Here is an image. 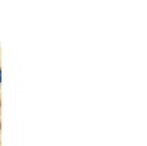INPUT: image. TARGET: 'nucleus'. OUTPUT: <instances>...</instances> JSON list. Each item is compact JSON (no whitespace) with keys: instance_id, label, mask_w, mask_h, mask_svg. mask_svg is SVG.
<instances>
[{"instance_id":"nucleus-1","label":"nucleus","mask_w":147,"mask_h":146,"mask_svg":"<svg viewBox=\"0 0 147 146\" xmlns=\"http://www.w3.org/2000/svg\"><path fill=\"white\" fill-rule=\"evenodd\" d=\"M0 83H2V69H0Z\"/></svg>"}]
</instances>
